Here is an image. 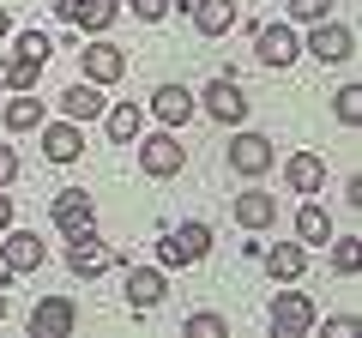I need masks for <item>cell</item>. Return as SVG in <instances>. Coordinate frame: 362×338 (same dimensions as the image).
<instances>
[{
	"mask_svg": "<svg viewBox=\"0 0 362 338\" xmlns=\"http://www.w3.org/2000/svg\"><path fill=\"white\" fill-rule=\"evenodd\" d=\"M0 85H6V54H0Z\"/></svg>",
	"mask_w": 362,
	"mask_h": 338,
	"instance_id": "cell-35",
	"label": "cell"
},
{
	"mask_svg": "<svg viewBox=\"0 0 362 338\" xmlns=\"http://www.w3.org/2000/svg\"><path fill=\"white\" fill-rule=\"evenodd\" d=\"M181 332H187V338H223V332H230V320H223V314H187Z\"/></svg>",
	"mask_w": 362,
	"mask_h": 338,
	"instance_id": "cell-26",
	"label": "cell"
},
{
	"mask_svg": "<svg viewBox=\"0 0 362 338\" xmlns=\"http://www.w3.org/2000/svg\"><path fill=\"white\" fill-rule=\"evenodd\" d=\"M332 115L344 121V127H356V121H362V91H356V85H344V91L332 97Z\"/></svg>",
	"mask_w": 362,
	"mask_h": 338,
	"instance_id": "cell-27",
	"label": "cell"
},
{
	"mask_svg": "<svg viewBox=\"0 0 362 338\" xmlns=\"http://www.w3.org/2000/svg\"><path fill=\"white\" fill-rule=\"evenodd\" d=\"M139 145V169L145 175H157V182H163V175H181V163H187V145L175 139V127H163V133H151V139H133Z\"/></svg>",
	"mask_w": 362,
	"mask_h": 338,
	"instance_id": "cell-2",
	"label": "cell"
},
{
	"mask_svg": "<svg viewBox=\"0 0 362 338\" xmlns=\"http://www.w3.org/2000/svg\"><path fill=\"white\" fill-rule=\"evenodd\" d=\"M49 218H54V230H61V235L97 230V199H90L85 187H61V194H54V206H49Z\"/></svg>",
	"mask_w": 362,
	"mask_h": 338,
	"instance_id": "cell-4",
	"label": "cell"
},
{
	"mask_svg": "<svg viewBox=\"0 0 362 338\" xmlns=\"http://www.w3.org/2000/svg\"><path fill=\"white\" fill-rule=\"evenodd\" d=\"M103 109H109V103H103V85H90V78H78V85H66V91H61V115L78 121V127L97 121Z\"/></svg>",
	"mask_w": 362,
	"mask_h": 338,
	"instance_id": "cell-18",
	"label": "cell"
},
{
	"mask_svg": "<svg viewBox=\"0 0 362 338\" xmlns=\"http://www.w3.org/2000/svg\"><path fill=\"white\" fill-rule=\"evenodd\" d=\"M163 13H169V0H133V18H145V25H157Z\"/></svg>",
	"mask_w": 362,
	"mask_h": 338,
	"instance_id": "cell-30",
	"label": "cell"
},
{
	"mask_svg": "<svg viewBox=\"0 0 362 338\" xmlns=\"http://www.w3.org/2000/svg\"><path fill=\"white\" fill-rule=\"evenodd\" d=\"M0 121H6L13 133H37L42 121H49V109H42V97L18 91V97H6V103H0Z\"/></svg>",
	"mask_w": 362,
	"mask_h": 338,
	"instance_id": "cell-21",
	"label": "cell"
},
{
	"mask_svg": "<svg viewBox=\"0 0 362 338\" xmlns=\"http://www.w3.org/2000/svg\"><path fill=\"white\" fill-rule=\"evenodd\" d=\"M199 109H206L211 121H223V127H235V121H247V97H242V85H235L230 73H223V78H211V85H206V97H199Z\"/></svg>",
	"mask_w": 362,
	"mask_h": 338,
	"instance_id": "cell-9",
	"label": "cell"
},
{
	"mask_svg": "<svg viewBox=\"0 0 362 338\" xmlns=\"http://www.w3.org/2000/svg\"><path fill=\"white\" fill-rule=\"evenodd\" d=\"M78 61H85V78H90V85H115V78L127 73V54H121L109 37L85 42V49H78Z\"/></svg>",
	"mask_w": 362,
	"mask_h": 338,
	"instance_id": "cell-12",
	"label": "cell"
},
{
	"mask_svg": "<svg viewBox=\"0 0 362 338\" xmlns=\"http://www.w3.org/2000/svg\"><path fill=\"white\" fill-rule=\"evenodd\" d=\"M254 54H259V66H290L302 54V42H296L290 25H259L254 30Z\"/></svg>",
	"mask_w": 362,
	"mask_h": 338,
	"instance_id": "cell-13",
	"label": "cell"
},
{
	"mask_svg": "<svg viewBox=\"0 0 362 338\" xmlns=\"http://www.w3.org/2000/svg\"><path fill=\"white\" fill-rule=\"evenodd\" d=\"M308 54L320 66H344L350 54H356V37H350V25H338V18H320L314 37H308Z\"/></svg>",
	"mask_w": 362,
	"mask_h": 338,
	"instance_id": "cell-7",
	"label": "cell"
},
{
	"mask_svg": "<svg viewBox=\"0 0 362 338\" xmlns=\"http://www.w3.org/2000/svg\"><path fill=\"white\" fill-rule=\"evenodd\" d=\"M42 151H49V163H73L78 151H85V127L78 121H42Z\"/></svg>",
	"mask_w": 362,
	"mask_h": 338,
	"instance_id": "cell-15",
	"label": "cell"
},
{
	"mask_svg": "<svg viewBox=\"0 0 362 338\" xmlns=\"http://www.w3.org/2000/svg\"><path fill=\"white\" fill-rule=\"evenodd\" d=\"M0 260H6V272H37L42 260H49V242H37V230H0Z\"/></svg>",
	"mask_w": 362,
	"mask_h": 338,
	"instance_id": "cell-5",
	"label": "cell"
},
{
	"mask_svg": "<svg viewBox=\"0 0 362 338\" xmlns=\"http://www.w3.org/2000/svg\"><path fill=\"white\" fill-rule=\"evenodd\" d=\"M272 163H278V151H272L266 133H235V139H230V169H235V175L254 182V175H266Z\"/></svg>",
	"mask_w": 362,
	"mask_h": 338,
	"instance_id": "cell-11",
	"label": "cell"
},
{
	"mask_svg": "<svg viewBox=\"0 0 362 338\" xmlns=\"http://www.w3.org/2000/svg\"><path fill=\"white\" fill-rule=\"evenodd\" d=\"M0 320H6V290H0Z\"/></svg>",
	"mask_w": 362,
	"mask_h": 338,
	"instance_id": "cell-36",
	"label": "cell"
},
{
	"mask_svg": "<svg viewBox=\"0 0 362 338\" xmlns=\"http://www.w3.org/2000/svg\"><path fill=\"white\" fill-rule=\"evenodd\" d=\"M284 187H290V194H320V187H326V163L314 151H296L284 163Z\"/></svg>",
	"mask_w": 362,
	"mask_h": 338,
	"instance_id": "cell-20",
	"label": "cell"
},
{
	"mask_svg": "<svg viewBox=\"0 0 362 338\" xmlns=\"http://www.w3.org/2000/svg\"><path fill=\"white\" fill-rule=\"evenodd\" d=\"M6 37H13V18H6V6H0V42H6Z\"/></svg>",
	"mask_w": 362,
	"mask_h": 338,
	"instance_id": "cell-34",
	"label": "cell"
},
{
	"mask_svg": "<svg viewBox=\"0 0 362 338\" xmlns=\"http://www.w3.org/2000/svg\"><path fill=\"white\" fill-rule=\"evenodd\" d=\"M73 326H78L73 296H42L30 308V338H73Z\"/></svg>",
	"mask_w": 362,
	"mask_h": 338,
	"instance_id": "cell-8",
	"label": "cell"
},
{
	"mask_svg": "<svg viewBox=\"0 0 362 338\" xmlns=\"http://www.w3.org/2000/svg\"><path fill=\"white\" fill-rule=\"evenodd\" d=\"M211 254V223H175V230L157 242V266L175 272V266H199Z\"/></svg>",
	"mask_w": 362,
	"mask_h": 338,
	"instance_id": "cell-1",
	"label": "cell"
},
{
	"mask_svg": "<svg viewBox=\"0 0 362 338\" xmlns=\"http://www.w3.org/2000/svg\"><path fill=\"white\" fill-rule=\"evenodd\" d=\"M54 18H66V25L103 37V30L121 18V0H54Z\"/></svg>",
	"mask_w": 362,
	"mask_h": 338,
	"instance_id": "cell-10",
	"label": "cell"
},
{
	"mask_svg": "<svg viewBox=\"0 0 362 338\" xmlns=\"http://www.w3.org/2000/svg\"><path fill=\"white\" fill-rule=\"evenodd\" d=\"M356 260H362V254H356V235H332V272L338 278H356Z\"/></svg>",
	"mask_w": 362,
	"mask_h": 338,
	"instance_id": "cell-25",
	"label": "cell"
},
{
	"mask_svg": "<svg viewBox=\"0 0 362 338\" xmlns=\"http://www.w3.org/2000/svg\"><path fill=\"white\" fill-rule=\"evenodd\" d=\"M187 13H194L199 37H223V30H235V0H194Z\"/></svg>",
	"mask_w": 362,
	"mask_h": 338,
	"instance_id": "cell-22",
	"label": "cell"
},
{
	"mask_svg": "<svg viewBox=\"0 0 362 338\" xmlns=\"http://www.w3.org/2000/svg\"><path fill=\"white\" fill-rule=\"evenodd\" d=\"M115 266V254H109V242H97V230H78V235H66V272H78V278H97V272H109Z\"/></svg>",
	"mask_w": 362,
	"mask_h": 338,
	"instance_id": "cell-6",
	"label": "cell"
},
{
	"mask_svg": "<svg viewBox=\"0 0 362 338\" xmlns=\"http://www.w3.org/2000/svg\"><path fill=\"white\" fill-rule=\"evenodd\" d=\"M103 121H109V139L115 145H133L145 133V109L139 103H115V109H103Z\"/></svg>",
	"mask_w": 362,
	"mask_h": 338,
	"instance_id": "cell-24",
	"label": "cell"
},
{
	"mask_svg": "<svg viewBox=\"0 0 362 338\" xmlns=\"http://www.w3.org/2000/svg\"><path fill=\"white\" fill-rule=\"evenodd\" d=\"M194 91H187V85H157L151 91V115L163 121V127H187V121H194Z\"/></svg>",
	"mask_w": 362,
	"mask_h": 338,
	"instance_id": "cell-14",
	"label": "cell"
},
{
	"mask_svg": "<svg viewBox=\"0 0 362 338\" xmlns=\"http://www.w3.org/2000/svg\"><path fill=\"white\" fill-rule=\"evenodd\" d=\"M169 296V278H163V266H127V302L133 308H157V302Z\"/></svg>",
	"mask_w": 362,
	"mask_h": 338,
	"instance_id": "cell-17",
	"label": "cell"
},
{
	"mask_svg": "<svg viewBox=\"0 0 362 338\" xmlns=\"http://www.w3.org/2000/svg\"><path fill=\"white\" fill-rule=\"evenodd\" d=\"M13 223V194H0V230Z\"/></svg>",
	"mask_w": 362,
	"mask_h": 338,
	"instance_id": "cell-33",
	"label": "cell"
},
{
	"mask_svg": "<svg viewBox=\"0 0 362 338\" xmlns=\"http://www.w3.org/2000/svg\"><path fill=\"white\" fill-rule=\"evenodd\" d=\"M259 260H266V272L278 278V284H296V278L308 272V247L302 242H272V247H259Z\"/></svg>",
	"mask_w": 362,
	"mask_h": 338,
	"instance_id": "cell-16",
	"label": "cell"
},
{
	"mask_svg": "<svg viewBox=\"0 0 362 338\" xmlns=\"http://www.w3.org/2000/svg\"><path fill=\"white\" fill-rule=\"evenodd\" d=\"M290 18L296 25H320V18H332V0H284Z\"/></svg>",
	"mask_w": 362,
	"mask_h": 338,
	"instance_id": "cell-28",
	"label": "cell"
},
{
	"mask_svg": "<svg viewBox=\"0 0 362 338\" xmlns=\"http://www.w3.org/2000/svg\"><path fill=\"white\" fill-rule=\"evenodd\" d=\"M49 49H54V42L42 37V30H25V37H18V54H37V61H49Z\"/></svg>",
	"mask_w": 362,
	"mask_h": 338,
	"instance_id": "cell-29",
	"label": "cell"
},
{
	"mask_svg": "<svg viewBox=\"0 0 362 338\" xmlns=\"http://www.w3.org/2000/svg\"><path fill=\"white\" fill-rule=\"evenodd\" d=\"M266 320H272V332H278V338H302V332H314V320H320V314H314V302L302 296V290H278Z\"/></svg>",
	"mask_w": 362,
	"mask_h": 338,
	"instance_id": "cell-3",
	"label": "cell"
},
{
	"mask_svg": "<svg viewBox=\"0 0 362 338\" xmlns=\"http://www.w3.org/2000/svg\"><path fill=\"white\" fill-rule=\"evenodd\" d=\"M296 242H302V247H326V242H332V218H326V206L302 199V211H296Z\"/></svg>",
	"mask_w": 362,
	"mask_h": 338,
	"instance_id": "cell-23",
	"label": "cell"
},
{
	"mask_svg": "<svg viewBox=\"0 0 362 338\" xmlns=\"http://www.w3.org/2000/svg\"><path fill=\"white\" fill-rule=\"evenodd\" d=\"M13 175H18V151H13V145H0V187L13 182Z\"/></svg>",
	"mask_w": 362,
	"mask_h": 338,
	"instance_id": "cell-31",
	"label": "cell"
},
{
	"mask_svg": "<svg viewBox=\"0 0 362 338\" xmlns=\"http://www.w3.org/2000/svg\"><path fill=\"white\" fill-rule=\"evenodd\" d=\"M356 326H362L356 314H338V320H326V332H344V338H350V332H356Z\"/></svg>",
	"mask_w": 362,
	"mask_h": 338,
	"instance_id": "cell-32",
	"label": "cell"
},
{
	"mask_svg": "<svg viewBox=\"0 0 362 338\" xmlns=\"http://www.w3.org/2000/svg\"><path fill=\"white\" fill-rule=\"evenodd\" d=\"M235 223H242V230H272V223H278V194H266V187L235 194Z\"/></svg>",
	"mask_w": 362,
	"mask_h": 338,
	"instance_id": "cell-19",
	"label": "cell"
}]
</instances>
